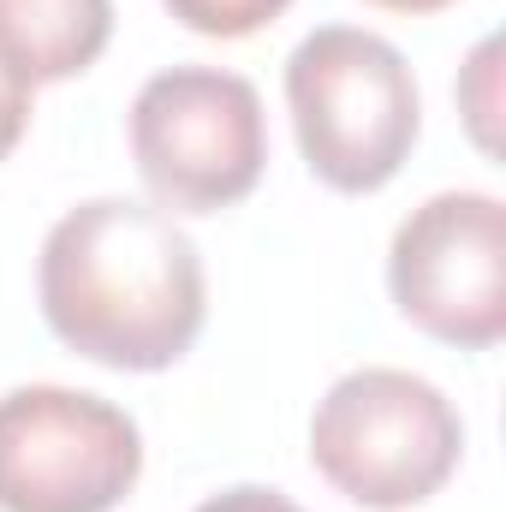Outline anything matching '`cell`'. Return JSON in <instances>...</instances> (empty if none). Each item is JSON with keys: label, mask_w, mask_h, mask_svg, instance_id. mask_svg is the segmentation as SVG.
Masks as SVG:
<instances>
[{"label": "cell", "mask_w": 506, "mask_h": 512, "mask_svg": "<svg viewBox=\"0 0 506 512\" xmlns=\"http://www.w3.org/2000/svg\"><path fill=\"white\" fill-rule=\"evenodd\" d=\"M48 328L90 364L167 370L179 364L209 316V280L191 233L149 203L90 197L66 209L36 262Z\"/></svg>", "instance_id": "1"}, {"label": "cell", "mask_w": 506, "mask_h": 512, "mask_svg": "<svg viewBox=\"0 0 506 512\" xmlns=\"http://www.w3.org/2000/svg\"><path fill=\"white\" fill-rule=\"evenodd\" d=\"M286 108L304 167L340 197L381 191L411 161V143L423 131L405 54L358 24H322L292 48Z\"/></svg>", "instance_id": "2"}, {"label": "cell", "mask_w": 506, "mask_h": 512, "mask_svg": "<svg viewBox=\"0 0 506 512\" xmlns=\"http://www.w3.org/2000/svg\"><path fill=\"white\" fill-rule=\"evenodd\" d=\"M465 423L453 399L411 370H352L316 399L310 465L358 507L405 512L459 471Z\"/></svg>", "instance_id": "3"}, {"label": "cell", "mask_w": 506, "mask_h": 512, "mask_svg": "<svg viewBox=\"0 0 506 512\" xmlns=\"http://www.w3.org/2000/svg\"><path fill=\"white\" fill-rule=\"evenodd\" d=\"M131 161L173 215L245 203L268 167V114L251 78L221 66H167L131 102Z\"/></svg>", "instance_id": "4"}, {"label": "cell", "mask_w": 506, "mask_h": 512, "mask_svg": "<svg viewBox=\"0 0 506 512\" xmlns=\"http://www.w3.org/2000/svg\"><path fill=\"white\" fill-rule=\"evenodd\" d=\"M143 477V435L84 387L0 393V512H114Z\"/></svg>", "instance_id": "5"}, {"label": "cell", "mask_w": 506, "mask_h": 512, "mask_svg": "<svg viewBox=\"0 0 506 512\" xmlns=\"http://www.w3.org/2000/svg\"><path fill=\"white\" fill-rule=\"evenodd\" d=\"M387 292L441 346L489 352L506 340V209L489 191H435L387 245Z\"/></svg>", "instance_id": "6"}, {"label": "cell", "mask_w": 506, "mask_h": 512, "mask_svg": "<svg viewBox=\"0 0 506 512\" xmlns=\"http://www.w3.org/2000/svg\"><path fill=\"white\" fill-rule=\"evenodd\" d=\"M114 36V0H0V60L36 90L78 78Z\"/></svg>", "instance_id": "7"}, {"label": "cell", "mask_w": 506, "mask_h": 512, "mask_svg": "<svg viewBox=\"0 0 506 512\" xmlns=\"http://www.w3.org/2000/svg\"><path fill=\"white\" fill-rule=\"evenodd\" d=\"M459 114L477 137L483 155H501V137H495V114H501V42H477L465 72H459Z\"/></svg>", "instance_id": "8"}, {"label": "cell", "mask_w": 506, "mask_h": 512, "mask_svg": "<svg viewBox=\"0 0 506 512\" xmlns=\"http://www.w3.org/2000/svg\"><path fill=\"white\" fill-rule=\"evenodd\" d=\"M292 0H167V12L197 30V36H221V42H239L256 36L262 24H274Z\"/></svg>", "instance_id": "9"}, {"label": "cell", "mask_w": 506, "mask_h": 512, "mask_svg": "<svg viewBox=\"0 0 506 512\" xmlns=\"http://www.w3.org/2000/svg\"><path fill=\"white\" fill-rule=\"evenodd\" d=\"M30 96H36V90L0 60V161H6V155L18 149V137L30 131Z\"/></svg>", "instance_id": "10"}, {"label": "cell", "mask_w": 506, "mask_h": 512, "mask_svg": "<svg viewBox=\"0 0 506 512\" xmlns=\"http://www.w3.org/2000/svg\"><path fill=\"white\" fill-rule=\"evenodd\" d=\"M197 512H304L298 501H286L280 489H256V483H239V489H221L209 495Z\"/></svg>", "instance_id": "11"}, {"label": "cell", "mask_w": 506, "mask_h": 512, "mask_svg": "<svg viewBox=\"0 0 506 512\" xmlns=\"http://www.w3.org/2000/svg\"><path fill=\"white\" fill-rule=\"evenodd\" d=\"M364 6L399 12V18H429V12H441V6H453V0H364Z\"/></svg>", "instance_id": "12"}]
</instances>
